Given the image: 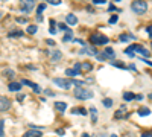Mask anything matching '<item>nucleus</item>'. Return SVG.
Wrapping results in <instances>:
<instances>
[{
	"mask_svg": "<svg viewBox=\"0 0 152 137\" xmlns=\"http://www.w3.org/2000/svg\"><path fill=\"white\" fill-rule=\"evenodd\" d=\"M126 51L137 52V53H140V55H143V56H149V55H151V52L148 51V49H145V47L140 46V44H131V46H128V49H126Z\"/></svg>",
	"mask_w": 152,
	"mask_h": 137,
	"instance_id": "39448f33",
	"label": "nucleus"
},
{
	"mask_svg": "<svg viewBox=\"0 0 152 137\" xmlns=\"http://www.w3.org/2000/svg\"><path fill=\"white\" fill-rule=\"evenodd\" d=\"M123 99L129 102V101H132V99H135V95L131 93V92H126V93H123Z\"/></svg>",
	"mask_w": 152,
	"mask_h": 137,
	"instance_id": "6ab92c4d",
	"label": "nucleus"
},
{
	"mask_svg": "<svg viewBox=\"0 0 152 137\" xmlns=\"http://www.w3.org/2000/svg\"><path fill=\"white\" fill-rule=\"evenodd\" d=\"M135 99L137 101H143V95H135Z\"/></svg>",
	"mask_w": 152,
	"mask_h": 137,
	"instance_id": "58836bf2",
	"label": "nucleus"
},
{
	"mask_svg": "<svg viewBox=\"0 0 152 137\" xmlns=\"http://www.w3.org/2000/svg\"><path fill=\"white\" fill-rule=\"evenodd\" d=\"M73 41H75V43H79V44H84V41H81V40H78V38H75Z\"/></svg>",
	"mask_w": 152,
	"mask_h": 137,
	"instance_id": "79ce46f5",
	"label": "nucleus"
},
{
	"mask_svg": "<svg viewBox=\"0 0 152 137\" xmlns=\"http://www.w3.org/2000/svg\"><path fill=\"white\" fill-rule=\"evenodd\" d=\"M41 136H43L41 130H29L28 133L23 134V137H41Z\"/></svg>",
	"mask_w": 152,
	"mask_h": 137,
	"instance_id": "1a4fd4ad",
	"label": "nucleus"
},
{
	"mask_svg": "<svg viewBox=\"0 0 152 137\" xmlns=\"http://www.w3.org/2000/svg\"><path fill=\"white\" fill-rule=\"evenodd\" d=\"M102 104L107 107V108H111L113 107V101H111V99L110 97H107V99H104V101H102Z\"/></svg>",
	"mask_w": 152,
	"mask_h": 137,
	"instance_id": "bb28decb",
	"label": "nucleus"
},
{
	"mask_svg": "<svg viewBox=\"0 0 152 137\" xmlns=\"http://www.w3.org/2000/svg\"><path fill=\"white\" fill-rule=\"evenodd\" d=\"M117 20H119L117 14H114V15H111V17H110V24H116V23H117Z\"/></svg>",
	"mask_w": 152,
	"mask_h": 137,
	"instance_id": "c85d7f7f",
	"label": "nucleus"
},
{
	"mask_svg": "<svg viewBox=\"0 0 152 137\" xmlns=\"http://www.w3.org/2000/svg\"><path fill=\"white\" fill-rule=\"evenodd\" d=\"M75 97L81 99V101H85V99L93 97V92L90 89H85V87H76L75 89Z\"/></svg>",
	"mask_w": 152,
	"mask_h": 137,
	"instance_id": "f257e3e1",
	"label": "nucleus"
},
{
	"mask_svg": "<svg viewBox=\"0 0 152 137\" xmlns=\"http://www.w3.org/2000/svg\"><path fill=\"white\" fill-rule=\"evenodd\" d=\"M131 9L135 12V14H145L148 11V3L145 0H134L131 3Z\"/></svg>",
	"mask_w": 152,
	"mask_h": 137,
	"instance_id": "f03ea898",
	"label": "nucleus"
},
{
	"mask_svg": "<svg viewBox=\"0 0 152 137\" xmlns=\"http://www.w3.org/2000/svg\"><path fill=\"white\" fill-rule=\"evenodd\" d=\"M8 76H14V72H12V70H8Z\"/></svg>",
	"mask_w": 152,
	"mask_h": 137,
	"instance_id": "c03bdc74",
	"label": "nucleus"
},
{
	"mask_svg": "<svg viewBox=\"0 0 152 137\" xmlns=\"http://www.w3.org/2000/svg\"><path fill=\"white\" fill-rule=\"evenodd\" d=\"M53 84H56L58 87H61V89H64V90H69L72 87V81L70 79H64V78H55Z\"/></svg>",
	"mask_w": 152,
	"mask_h": 137,
	"instance_id": "423d86ee",
	"label": "nucleus"
},
{
	"mask_svg": "<svg viewBox=\"0 0 152 137\" xmlns=\"http://www.w3.org/2000/svg\"><path fill=\"white\" fill-rule=\"evenodd\" d=\"M90 113H91V120H93V123H96V120H97V111H96L94 107L90 108Z\"/></svg>",
	"mask_w": 152,
	"mask_h": 137,
	"instance_id": "5701e85b",
	"label": "nucleus"
},
{
	"mask_svg": "<svg viewBox=\"0 0 152 137\" xmlns=\"http://www.w3.org/2000/svg\"><path fill=\"white\" fill-rule=\"evenodd\" d=\"M111 64H113V66H116V67H120V69H126V66L122 64V63H119V61H111Z\"/></svg>",
	"mask_w": 152,
	"mask_h": 137,
	"instance_id": "7c9ffc66",
	"label": "nucleus"
},
{
	"mask_svg": "<svg viewBox=\"0 0 152 137\" xmlns=\"http://www.w3.org/2000/svg\"><path fill=\"white\" fill-rule=\"evenodd\" d=\"M8 89H9L11 92H20L21 84H18V82H11V84L8 85Z\"/></svg>",
	"mask_w": 152,
	"mask_h": 137,
	"instance_id": "ddd939ff",
	"label": "nucleus"
},
{
	"mask_svg": "<svg viewBox=\"0 0 152 137\" xmlns=\"http://www.w3.org/2000/svg\"><path fill=\"white\" fill-rule=\"evenodd\" d=\"M114 2H122V0H114Z\"/></svg>",
	"mask_w": 152,
	"mask_h": 137,
	"instance_id": "09e8293b",
	"label": "nucleus"
},
{
	"mask_svg": "<svg viewBox=\"0 0 152 137\" xmlns=\"http://www.w3.org/2000/svg\"><path fill=\"white\" fill-rule=\"evenodd\" d=\"M47 3H50V5H59L61 3V0H46Z\"/></svg>",
	"mask_w": 152,
	"mask_h": 137,
	"instance_id": "473e14b6",
	"label": "nucleus"
},
{
	"mask_svg": "<svg viewBox=\"0 0 152 137\" xmlns=\"http://www.w3.org/2000/svg\"><path fill=\"white\" fill-rule=\"evenodd\" d=\"M56 133H58V136H62V134H64V130H58Z\"/></svg>",
	"mask_w": 152,
	"mask_h": 137,
	"instance_id": "37998d69",
	"label": "nucleus"
},
{
	"mask_svg": "<svg viewBox=\"0 0 152 137\" xmlns=\"http://www.w3.org/2000/svg\"><path fill=\"white\" fill-rule=\"evenodd\" d=\"M66 21H67L69 26H75V24H78V17H76L75 14H67Z\"/></svg>",
	"mask_w": 152,
	"mask_h": 137,
	"instance_id": "9d476101",
	"label": "nucleus"
},
{
	"mask_svg": "<svg viewBox=\"0 0 152 137\" xmlns=\"http://www.w3.org/2000/svg\"><path fill=\"white\" fill-rule=\"evenodd\" d=\"M3 2H6V0H3Z\"/></svg>",
	"mask_w": 152,
	"mask_h": 137,
	"instance_id": "3c124183",
	"label": "nucleus"
},
{
	"mask_svg": "<svg viewBox=\"0 0 152 137\" xmlns=\"http://www.w3.org/2000/svg\"><path fill=\"white\" fill-rule=\"evenodd\" d=\"M59 29H62V31H69V29H67V26H66L64 23H59Z\"/></svg>",
	"mask_w": 152,
	"mask_h": 137,
	"instance_id": "4c0bfd02",
	"label": "nucleus"
},
{
	"mask_svg": "<svg viewBox=\"0 0 152 137\" xmlns=\"http://www.w3.org/2000/svg\"><path fill=\"white\" fill-rule=\"evenodd\" d=\"M105 53H107V56H108L110 59H113L114 56H116V52H114L111 47H105Z\"/></svg>",
	"mask_w": 152,
	"mask_h": 137,
	"instance_id": "412c9836",
	"label": "nucleus"
},
{
	"mask_svg": "<svg viewBox=\"0 0 152 137\" xmlns=\"http://www.w3.org/2000/svg\"><path fill=\"white\" fill-rule=\"evenodd\" d=\"M46 8H47V5L46 3H40L37 6V15H43V12L46 11Z\"/></svg>",
	"mask_w": 152,
	"mask_h": 137,
	"instance_id": "f3484780",
	"label": "nucleus"
},
{
	"mask_svg": "<svg viewBox=\"0 0 152 137\" xmlns=\"http://www.w3.org/2000/svg\"><path fill=\"white\" fill-rule=\"evenodd\" d=\"M3 125H5V120L2 119V120H0V137H3V136H5V130H3Z\"/></svg>",
	"mask_w": 152,
	"mask_h": 137,
	"instance_id": "c756f323",
	"label": "nucleus"
},
{
	"mask_svg": "<svg viewBox=\"0 0 152 137\" xmlns=\"http://www.w3.org/2000/svg\"><path fill=\"white\" fill-rule=\"evenodd\" d=\"M72 113H73V114H78V113H79V114L85 116V114H87V111H85L84 108H73V110H72Z\"/></svg>",
	"mask_w": 152,
	"mask_h": 137,
	"instance_id": "b1692460",
	"label": "nucleus"
},
{
	"mask_svg": "<svg viewBox=\"0 0 152 137\" xmlns=\"http://www.w3.org/2000/svg\"><path fill=\"white\" fill-rule=\"evenodd\" d=\"M37 32V26L35 24H29L28 26V34H35Z\"/></svg>",
	"mask_w": 152,
	"mask_h": 137,
	"instance_id": "cd10ccee",
	"label": "nucleus"
},
{
	"mask_svg": "<svg viewBox=\"0 0 152 137\" xmlns=\"http://www.w3.org/2000/svg\"><path fill=\"white\" fill-rule=\"evenodd\" d=\"M82 137H90V136H88V134H84V136H82Z\"/></svg>",
	"mask_w": 152,
	"mask_h": 137,
	"instance_id": "49530a36",
	"label": "nucleus"
},
{
	"mask_svg": "<svg viewBox=\"0 0 152 137\" xmlns=\"http://www.w3.org/2000/svg\"><path fill=\"white\" fill-rule=\"evenodd\" d=\"M21 84H24V85H29V87H32V89H34V92L35 93H40L41 92V89H40V87H38L35 82H32V81H28V79H23L21 81Z\"/></svg>",
	"mask_w": 152,
	"mask_h": 137,
	"instance_id": "9b49d317",
	"label": "nucleus"
},
{
	"mask_svg": "<svg viewBox=\"0 0 152 137\" xmlns=\"http://www.w3.org/2000/svg\"><path fill=\"white\" fill-rule=\"evenodd\" d=\"M58 111H61V113H62V111H66V108H67V104L66 102H55V105H53Z\"/></svg>",
	"mask_w": 152,
	"mask_h": 137,
	"instance_id": "dca6fc26",
	"label": "nucleus"
},
{
	"mask_svg": "<svg viewBox=\"0 0 152 137\" xmlns=\"http://www.w3.org/2000/svg\"><path fill=\"white\" fill-rule=\"evenodd\" d=\"M93 69V66H91V63H84V64H81V72L84 70V72H90Z\"/></svg>",
	"mask_w": 152,
	"mask_h": 137,
	"instance_id": "4be33fe9",
	"label": "nucleus"
},
{
	"mask_svg": "<svg viewBox=\"0 0 152 137\" xmlns=\"http://www.w3.org/2000/svg\"><path fill=\"white\" fill-rule=\"evenodd\" d=\"M128 116H129V113H128V108H126V107H120L119 111H116V114H114L116 119H125Z\"/></svg>",
	"mask_w": 152,
	"mask_h": 137,
	"instance_id": "0eeeda50",
	"label": "nucleus"
},
{
	"mask_svg": "<svg viewBox=\"0 0 152 137\" xmlns=\"http://www.w3.org/2000/svg\"><path fill=\"white\" fill-rule=\"evenodd\" d=\"M17 23H21V24H23V23H28V20L23 18V17H20V18H17Z\"/></svg>",
	"mask_w": 152,
	"mask_h": 137,
	"instance_id": "c9c22d12",
	"label": "nucleus"
},
{
	"mask_svg": "<svg viewBox=\"0 0 152 137\" xmlns=\"http://www.w3.org/2000/svg\"><path fill=\"white\" fill-rule=\"evenodd\" d=\"M56 21L55 20H50V34H56Z\"/></svg>",
	"mask_w": 152,
	"mask_h": 137,
	"instance_id": "393cba45",
	"label": "nucleus"
},
{
	"mask_svg": "<svg viewBox=\"0 0 152 137\" xmlns=\"http://www.w3.org/2000/svg\"><path fill=\"white\" fill-rule=\"evenodd\" d=\"M35 6V0H20V9L24 14H29Z\"/></svg>",
	"mask_w": 152,
	"mask_h": 137,
	"instance_id": "20e7f679",
	"label": "nucleus"
},
{
	"mask_svg": "<svg viewBox=\"0 0 152 137\" xmlns=\"http://www.w3.org/2000/svg\"><path fill=\"white\" fill-rule=\"evenodd\" d=\"M108 41H110L108 37H105V35H102V34H93V35L90 37V43L94 44V46H104V44H107Z\"/></svg>",
	"mask_w": 152,
	"mask_h": 137,
	"instance_id": "7ed1b4c3",
	"label": "nucleus"
},
{
	"mask_svg": "<svg viewBox=\"0 0 152 137\" xmlns=\"http://www.w3.org/2000/svg\"><path fill=\"white\" fill-rule=\"evenodd\" d=\"M143 61H145V63H146V64H149V66H152V61H149V59H143Z\"/></svg>",
	"mask_w": 152,
	"mask_h": 137,
	"instance_id": "a18cd8bd",
	"label": "nucleus"
},
{
	"mask_svg": "<svg viewBox=\"0 0 152 137\" xmlns=\"http://www.w3.org/2000/svg\"><path fill=\"white\" fill-rule=\"evenodd\" d=\"M46 43H47L49 46H55V41H53V40H47Z\"/></svg>",
	"mask_w": 152,
	"mask_h": 137,
	"instance_id": "a19ab883",
	"label": "nucleus"
},
{
	"mask_svg": "<svg viewBox=\"0 0 152 137\" xmlns=\"http://www.w3.org/2000/svg\"><path fill=\"white\" fill-rule=\"evenodd\" d=\"M61 56H62V53L59 51H52L50 52V58H52V61H59Z\"/></svg>",
	"mask_w": 152,
	"mask_h": 137,
	"instance_id": "4468645a",
	"label": "nucleus"
},
{
	"mask_svg": "<svg viewBox=\"0 0 152 137\" xmlns=\"http://www.w3.org/2000/svg\"><path fill=\"white\" fill-rule=\"evenodd\" d=\"M142 137H152V133H143Z\"/></svg>",
	"mask_w": 152,
	"mask_h": 137,
	"instance_id": "ea45409f",
	"label": "nucleus"
},
{
	"mask_svg": "<svg viewBox=\"0 0 152 137\" xmlns=\"http://www.w3.org/2000/svg\"><path fill=\"white\" fill-rule=\"evenodd\" d=\"M0 17H2V12H0Z\"/></svg>",
	"mask_w": 152,
	"mask_h": 137,
	"instance_id": "8fccbe9b",
	"label": "nucleus"
},
{
	"mask_svg": "<svg viewBox=\"0 0 152 137\" xmlns=\"http://www.w3.org/2000/svg\"><path fill=\"white\" fill-rule=\"evenodd\" d=\"M93 3H96V5H104L105 0H93Z\"/></svg>",
	"mask_w": 152,
	"mask_h": 137,
	"instance_id": "e433bc0d",
	"label": "nucleus"
},
{
	"mask_svg": "<svg viewBox=\"0 0 152 137\" xmlns=\"http://www.w3.org/2000/svg\"><path fill=\"white\" fill-rule=\"evenodd\" d=\"M146 32L149 34V37H151V40H152V24H151V26H148V28H146Z\"/></svg>",
	"mask_w": 152,
	"mask_h": 137,
	"instance_id": "f704fd0d",
	"label": "nucleus"
},
{
	"mask_svg": "<svg viewBox=\"0 0 152 137\" xmlns=\"http://www.w3.org/2000/svg\"><path fill=\"white\" fill-rule=\"evenodd\" d=\"M108 11H111V12H119L120 9H119V8H116V6H114V5H111V6L108 8Z\"/></svg>",
	"mask_w": 152,
	"mask_h": 137,
	"instance_id": "72a5a7b5",
	"label": "nucleus"
},
{
	"mask_svg": "<svg viewBox=\"0 0 152 137\" xmlns=\"http://www.w3.org/2000/svg\"><path fill=\"white\" fill-rule=\"evenodd\" d=\"M137 113H138V116H149V114H151V110H149L148 107H143V108L138 110Z\"/></svg>",
	"mask_w": 152,
	"mask_h": 137,
	"instance_id": "a211bd4d",
	"label": "nucleus"
},
{
	"mask_svg": "<svg viewBox=\"0 0 152 137\" xmlns=\"http://www.w3.org/2000/svg\"><path fill=\"white\" fill-rule=\"evenodd\" d=\"M73 34H72V31L69 29V31H66V35H64V38H62V41L64 43H67V41H72L73 40V37H72Z\"/></svg>",
	"mask_w": 152,
	"mask_h": 137,
	"instance_id": "aec40b11",
	"label": "nucleus"
},
{
	"mask_svg": "<svg viewBox=\"0 0 152 137\" xmlns=\"http://www.w3.org/2000/svg\"><path fill=\"white\" fill-rule=\"evenodd\" d=\"M149 99H152V93H149Z\"/></svg>",
	"mask_w": 152,
	"mask_h": 137,
	"instance_id": "de8ad7c7",
	"label": "nucleus"
},
{
	"mask_svg": "<svg viewBox=\"0 0 152 137\" xmlns=\"http://www.w3.org/2000/svg\"><path fill=\"white\" fill-rule=\"evenodd\" d=\"M131 40H135V35H132V34H122L120 35V41H123V43L131 41Z\"/></svg>",
	"mask_w": 152,
	"mask_h": 137,
	"instance_id": "f8f14e48",
	"label": "nucleus"
},
{
	"mask_svg": "<svg viewBox=\"0 0 152 137\" xmlns=\"http://www.w3.org/2000/svg\"><path fill=\"white\" fill-rule=\"evenodd\" d=\"M21 35H23L21 31H15V32H11L9 34V37H21Z\"/></svg>",
	"mask_w": 152,
	"mask_h": 137,
	"instance_id": "2f4dec72",
	"label": "nucleus"
},
{
	"mask_svg": "<svg viewBox=\"0 0 152 137\" xmlns=\"http://www.w3.org/2000/svg\"><path fill=\"white\" fill-rule=\"evenodd\" d=\"M79 73H81V72H78L76 69H67V70H66V75H67L69 78H75V76H78Z\"/></svg>",
	"mask_w": 152,
	"mask_h": 137,
	"instance_id": "2eb2a0df",
	"label": "nucleus"
},
{
	"mask_svg": "<svg viewBox=\"0 0 152 137\" xmlns=\"http://www.w3.org/2000/svg\"><path fill=\"white\" fill-rule=\"evenodd\" d=\"M96 58L99 59V61H105V59H110L108 56H107V53L104 52V53H96Z\"/></svg>",
	"mask_w": 152,
	"mask_h": 137,
	"instance_id": "a878e982",
	"label": "nucleus"
},
{
	"mask_svg": "<svg viewBox=\"0 0 152 137\" xmlns=\"http://www.w3.org/2000/svg\"><path fill=\"white\" fill-rule=\"evenodd\" d=\"M8 108H11L9 99L5 97V96H0V111H6Z\"/></svg>",
	"mask_w": 152,
	"mask_h": 137,
	"instance_id": "6e6552de",
	"label": "nucleus"
}]
</instances>
